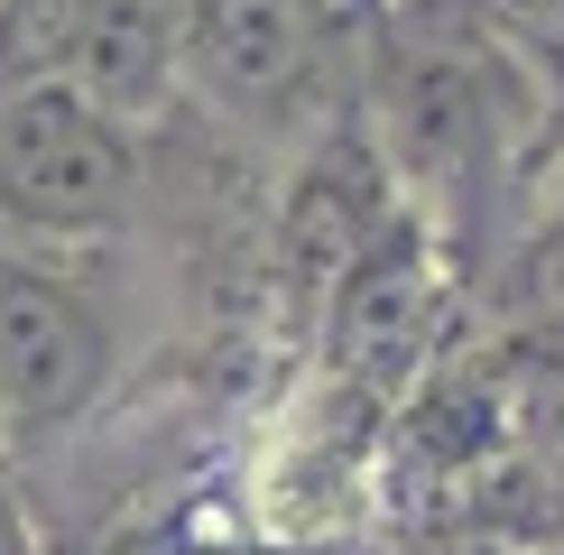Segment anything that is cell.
<instances>
[{
    "label": "cell",
    "mask_w": 564,
    "mask_h": 555,
    "mask_svg": "<svg viewBox=\"0 0 564 555\" xmlns=\"http://www.w3.org/2000/svg\"><path fill=\"white\" fill-rule=\"evenodd\" d=\"M351 111H361L370 149L389 157L408 214L444 250H463L490 222L500 185L519 176L536 111L555 102L490 37L481 0H398L389 19H370Z\"/></svg>",
    "instance_id": "6da1fadb"
},
{
    "label": "cell",
    "mask_w": 564,
    "mask_h": 555,
    "mask_svg": "<svg viewBox=\"0 0 564 555\" xmlns=\"http://www.w3.org/2000/svg\"><path fill=\"white\" fill-rule=\"evenodd\" d=\"M139 214V121L84 84L0 65V222L46 250L121 241Z\"/></svg>",
    "instance_id": "7a4b0ae2"
},
{
    "label": "cell",
    "mask_w": 564,
    "mask_h": 555,
    "mask_svg": "<svg viewBox=\"0 0 564 555\" xmlns=\"http://www.w3.org/2000/svg\"><path fill=\"white\" fill-rule=\"evenodd\" d=\"M361 46L343 0H185V92L250 139H315L361 92Z\"/></svg>",
    "instance_id": "3957f363"
},
{
    "label": "cell",
    "mask_w": 564,
    "mask_h": 555,
    "mask_svg": "<svg viewBox=\"0 0 564 555\" xmlns=\"http://www.w3.org/2000/svg\"><path fill=\"white\" fill-rule=\"evenodd\" d=\"M121 334L75 250H0V454H46L102 407Z\"/></svg>",
    "instance_id": "277c9868"
},
{
    "label": "cell",
    "mask_w": 564,
    "mask_h": 555,
    "mask_svg": "<svg viewBox=\"0 0 564 555\" xmlns=\"http://www.w3.org/2000/svg\"><path fill=\"white\" fill-rule=\"evenodd\" d=\"M444 342H454V250H444L416 214H398L380 241L315 296V370L389 416L435 370Z\"/></svg>",
    "instance_id": "5b68a950"
},
{
    "label": "cell",
    "mask_w": 564,
    "mask_h": 555,
    "mask_svg": "<svg viewBox=\"0 0 564 555\" xmlns=\"http://www.w3.org/2000/svg\"><path fill=\"white\" fill-rule=\"evenodd\" d=\"M0 65L65 75L102 111L149 121L185 92V0H10Z\"/></svg>",
    "instance_id": "8992f818"
},
{
    "label": "cell",
    "mask_w": 564,
    "mask_h": 555,
    "mask_svg": "<svg viewBox=\"0 0 564 555\" xmlns=\"http://www.w3.org/2000/svg\"><path fill=\"white\" fill-rule=\"evenodd\" d=\"M463 509H473L490 537H509V546H536V555L564 546V380H546V389L528 399L509 463H500V472H490Z\"/></svg>",
    "instance_id": "52a82bcc"
},
{
    "label": "cell",
    "mask_w": 564,
    "mask_h": 555,
    "mask_svg": "<svg viewBox=\"0 0 564 555\" xmlns=\"http://www.w3.org/2000/svg\"><path fill=\"white\" fill-rule=\"evenodd\" d=\"M500 352L519 361V380H564V204L509 250Z\"/></svg>",
    "instance_id": "ba28073f"
},
{
    "label": "cell",
    "mask_w": 564,
    "mask_h": 555,
    "mask_svg": "<svg viewBox=\"0 0 564 555\" xmlns=\"http://www.w3.org/2000/svg\"><path fill=\"white\" fill-rule=\"evenodd\" d=\"M481 19H490V37L528 65V84L546 92V102H564V0H481Z\"/></svg>",
    "instance_id": "9c48e42d"
},
{
    "label": "cell",
    "mask_w": 564,
    "mask_h": 555,
    "mask_svg": "<svg viewBox=\"0 0 564 555\" xmlns=\"http://www.w3.org/2000/svg\"><path fill=\"white\" fill-rule=\"evenodd\" d=\"M0 555H37V527H29V500L10 481V454H0Z\"/></svg>",
    "instance_id": "30bf717a"
},
{
    "label": "cell",
    "mask_w": 564,
    "mask_h": 555,
    "mask_svg": "<svg viewBox=\"0 0 564 555\" xmlns=\"http://www.w3.org/2000/svg\"><path fill=\"white\" fill-rule=\"evenodd\" d=\"M546 555H564V546H546Z\"/></svg>",
    "instance_id": "8fae6325"
}]
</instances>
